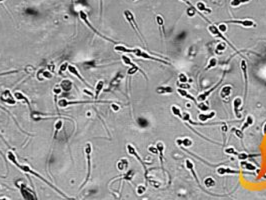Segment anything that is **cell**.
I'll return each instance as SVG.
<instances>
[{
    "label": "cell",
    "instance_id": "1",
    "mask_svg": "<svg viewBox=\"0 0 266 200\" xmlns=\"http://www.w3.org/2000/svg\"><path fill=\"white\" fill-rule=\"evenodd\" d=\"M7 157H8V159H9V160L11 161V162L13 163L14 165H16V166L18 167L19 169L21 170V171L25 172V173H29V174H31V175L35 176V177L39 178L40 180H42V181H43L44 183H46L47 185H48V186H50L51 188L53 189V190H55V191H56V192L58 193L59 195H61L62 197H64V198H66V199H68V198H69V197H68L67 195H66V194H64L63 192H61V191H60L59 189L57 188L56 186H54V185H53V184H51L49 181H47V180L45 179L44 177H42V176L40 175L39 173H37V172H35V171H34V170L32 169V168H30V167L28 166V165H25V164H24V165H22V164H20V163H18V161H17L16 157H15L14 153L12 152V151H10V150L8 151V152H7Z\"/></svg>",
    "mask_w": 266,
    "mask_h": 200
},
{
    "label": "cell",
    "instance_id": "2",
    "mask_svg": "<svg viewBox=\"0 0 266 200\" xmlns=\"http://www.w3.org/2000/svg\"><path fill=\"white\" fill-rule=\"evenodd\" d=\"M84 152H85V155H86V160H87V175H86V178H85L84 183L81 185V188H82V187L89 181L90 175H91V169H92V167H91L92 166L91 165V153H92L91 143H87L86 145H85Z\"/></svg>",
    "mask_w": 266,
    "mask_h": 200
},
{
    "label": "cell",
    "instance_id": "3",
    "mask_svg": "<svg viewBox=\"0 0 266 200\" xmlns=\"http://www.w3.org/2000/svg\"><path fill=\"white\" fill-rule=\"evenodd\" d=\"M16 186H17V188L20 190L21 195H22V197L24 199H26V200H35V199H37L35 193L32 192L31 189H29L28 187L26 186V185L23 183V181L16 182Z\"/></svg>",
    "mask_w": 266,
    "mask_h": 200
},
{
    "label": "cell",
    "instance_id": "4",
    "mask_svg": "<svg viewBox=\"0 0 266 200\" xmlns=\"http://www.w3.org/2000/svg\"><path fill=\"white\" fill-rule=\"evenodd\" d=\"M79 17H80V19H81V20H82L83 22H84L85 24L87 25V27H89V28L91 29V30L93 31V32L95 33L96 35H98V36H99V37H101V38H103V39L107 40V41H110V42H113V43H115V42L113 41L112 39H110V38H107V37H105L104 35H102L101 33H99L97 30H96L95 28H94L93 26H92V24L89 22V19H88V16H87V13H85L84 11H80V12H79Z\"/></svg>",
    "mask_w": 266,
    "mask_h": 200
},
{
    "label": "cell",
    "instance_id": "5",
    "mask_svg": "<svg viewBox=\"0 0 266 200\" xmlns=\"http://www.w3.org/2000/svg\"><path fill=\"white\" fill-rule=\"evenodd\" d=\"M109 101H69L66 99H60L58 101V106L60 108H66L69 105H74V104H88V103H108Z\"/></svg>",
    "mask_w": 266,
    "mask_h": 200
},
{
    "label": "cell",
    "instance_id": "6",
    "mask_svg": "<svg viewBox=\"0 0 266 200\" xmlns=\"http://www.w3.org/2000/svg\"><path fill=\"white\" fill-rule=\"evenodd\" d=\"M0 100L4 103H7L9 105H15L16 101H15V97L14 95H12V93L10 92V90H4L3 92L0 95Z\"/></svg>",
    "mask_w": 266,
    "mask_h": 200
},
{
    "label": "cell",
    "instance_id": "7",
    "mask_svg": "<svg viewBox=\"0 0 266 200\" xmlns=\"http://www.w3.org/2000/svg\"><path fill=\"white\" fill-rule=\"evenodd\" d=\"M67 70L70 72V74H73V75H75L77 78H78V79H80V81H81V82H83V83H84V85H86L87 87H90V84L88 83V82H86V81H85V80H84V78H83L82 76H81V74L79 73L78 69H77V68L75 67L74 65L69 64V65H68Z\"/></svg>",
    "mask_w": 266,
    "mask_h": 200
},
{
    "label": "cell",
    "instance_id": "8",
    "mask_svg": "<svg viewBox=\"0 0 266 200\" xmlns=\"http://www.w3.org/2000/svg\"><path fill=\"white\" fill-rule=\"evenodd\" d=\"M14 97L16 100H18V101H21L22 103H25L27 106L29 107L30 111H31V103H30L29 99L27 96H25L24 94H23L22 92H20V91H16V92H14Z\"/></svg>",
    "mask_w": 266,
    "mask_h": 200
},
{
    "label": "cell",
    "instance_id": "9",
    "mask_svg": "<svg viewBox=\"0 0 266 200\" xmlns=\"http://www.w3.org/2000/svg\"><path fill=\"white\" fill-rule=\"evenodd\" d=\"M37 77H38V79H40V80H42L43 78H45V79H51V78H52V73H51L48 69H41L38 72Z\"/></svg>",
    "mask_w": 266,
    "mask_h": 200
},
{
    "label": "cell",
    "instance_id": "10",
    "mask_svg": "<svg viewBox=\"0 0 266 200\" xmlns=\"http://www.w3.org/2000/svg\"><path fill=\"white\" fill-rule=\"evenodd\" d=\"M60 87L64 92H69L72 89V82L69 79H64L60 83Z\"/></svg>",
    "mask_w": 266,
    "mask_h": 200
},
{
    "label": "cell",
    "instance_id": "11",
    "mask_svg": "<svg viewBox=\"0 0 266 200\" xmlns=\"http://www.w3.org/2000/svg\"><path fill=\"white\" fill-rule=\"evenodd\" d=\"M103 86H104V81H103V80H99V81L96 83V85H95V95H94V98H95V99L98 98L100 92H101L102 89H103Z\"/></svg>",
    "mask_w": 266,
    "mask_h": 200
},
{
    "label": "cell",
    "instance_id": "12",
    "mask_svg": "<svg viewBox=\"0 0 266 200\" xmlns=\"http://www.w3.org/2000/svg\"><path fill=\"white\" fill-rule=\"evenodd\" d=\"M63 126V120L62 119H58V120L55 122V131H54V138L57 137V134L60 131V129Z\"/></svg>",
    "mask_w": 266,
    "mask_h": 200
},
{
    "label": "cell",
    "instance_id": "13",
    "mask_svg": "<svg viewBox=\"0 0 266 200\" xmlns=\"http://www.w3.org/2000/svg\"><path fill=\"white\" fill-rule=\"evenodd\" d=\"M121 78H122V75L121 74H118V75L116 76V77L114 78V79L112 80V81L110 82V87L112 88L113 86H116L117 84H118V82L121 80Z\"/></svg>",
    "mask_w": 266,
    "mask_h": 200
},
{
    "label": "cell",
    "instance_id": "14",
    "mask_svg": "<svg viewBox=\"0 0 266 200\" xmlns=\"http://www.w3.org/2000/svg\"><path fill=\"white\" fill-rule=\"evenodd\" d=\"M68 62H64L63 64H61V66H60V68H59V74L61 75L62 73H63L65 70H67V68H68Z\"/></svg>",
    "mask_w": 266,
    "mask_h": 200
},
{
    "label": "cell",
    "instance_id": "15",
    "mask_svg": "<svg viewBox=\"0 0 266 200\" xmlns=\"http://www.w3.org/2000/svg\"><path fill=\"white\" fill-rule=\"evenodd\" d=\"M126 163H127V161L124 160V159H122V160H120L118 162V164H117V168H118L119 170H123L124 167H125V165L124 164H126Z\"/></svg>",
    "mask_w": 266,
    "mask_h": 200
},
{
    "label": "cell",
    "instance_id": "16",
    "mask_svg": "<svg viewBox=\"0 0 266 200\" xmlns=\"http://www.w3.org/2000/svg\"><path fill=\"white\" fill-rule=\"evenodd\" d=\"M19 72V70H10V71H6V72H1L0 76H4V75H9V74H13Z\"/></svg>",
    "mask_w": 266,
    "mask_h": 200
},
{
    "label": "cell",
    "instance_id": "17",
    "mask_svg": "<svg viewBox=\"0 0 266 200\" xmlns=\"http://www.w3.org/2000/svg\"><path fill=\"white\" fill-rule=\"evenodd\" d=\"M53 91H54V93H55V96H57V95H59L60 93H61L62 89H61V87H60V86H57V87H55V88L53 89Z\"/></svg>",
    "mask_w": 266,
    "mask_h": 200
},
{
    "label": "cell",
    "instance_id": "18",
    "mask_svg": "<svg viewBox=\"0 0 266 200\" xmlns=\"http://www.w3.org/2000/svg\"><path fill=\"white\" fill-rule=\"evenodd\" d=\"M83 65H84V66H87V67H92V66L95 65V62H94V61H87V62L83 63Z\"/></svg>",
    "mask_w": 266,
    "mask_h": 200
},
{
    "label": "cell",
    "instance_id": "19",
    "mask_svg": "<svg viewBox=\"0 0 266 200\" xmlns=\"http://www.w3.org/2000/svg\"><path fill=\"white\" fill-rule=\"evenodd\" d=\"M83 92H84V93H86V94H88L90 97H92V98H93V97H94V94H93V93H92V92H90V91H89V90H87V89H84V90H83Z\"/></svg>",
    "mask_w": 266,
    "mask_h": 200
},
{
    "label": "cell",
    "instance_id": "20",
    "mask_svg": "<svg viewBox=\"0 0 266 200\" xmlns=\"http://www.w3.org/2000/svg\"><path fill=\"white\" fill-rule=\"evenodd\" d=\"M111 107H112V109L114 110V111H118L119 110V106H117L116 104H114V103L111 104Z\"/></svg>",
    "mask_w": 266,
    "mask_h": 200
},
{
    "label": "cell",
    "instance_id": "21",
    "mask_svg": "<svg viewBox=\"0 0 266 200\" xmlns=\"http://www.w3.org/2000/svg\"><path fill=\"white\" fill-rule=\"evenodd\" d=\"M102 10H103V0H100V15H102Z\"/></svg>",
    "mask_w": 266,
    "mask_h": 200
},
{
    "label": "cell",
    "instance_id": "22",
    "mask_svg": "<svg viewBox=\"0 0 266 200\" xmlns=\"http://www.w3.org/2000/svg\"><path fill=\"white\" fill-rule=\"evenodd\" d=\"M26 13H27V14H29V15H33V14L37 13V12H34L32 9H28V10H27V11H26Z\"/></svg>",
    "mask_w": 266,
    "mask_h": 200
},
{
    "label": "cell",
    "instance_id": "23",
    "mask_svg": "<svg viewBox=\"0 0 266 200\" xmlns=\"http://www.w3.org/2000/svg\"><path fill=\"white\" fill-rule=\"evenodd\" d=\"M3 1H5V0H0V2H3Z\"/></svg>",
    "mask_w": 266,
    "mask_h": 200
},
{
    "label": "cell",
    "instance_id": "24",
    "mask_svg": "<svg viewBox=\"0 0 266 200\" xmlns=\"http://www.w3.org/2000/svg\"><path fill=\"white\" fill-rule=\"evenodd\" d=\"M133 1H135V0H133Z\"/></svg>",
    "mask_w": 266,
    "mask_h": 200
},
{
    "label": "cell",
    "instance_id": "25",
    "mask_svg": "<svg viewBox=\"0 0 266 200\" xmlns=\"http://www.w3.org/2000/svg\"><path fill=\"white\" fill-rule=\"evenodd\" d=\"M0 189H1V187H0Z\"/></svg>",
    "mask_w": 266,
    "mask_h": 200
}]
</instances>
